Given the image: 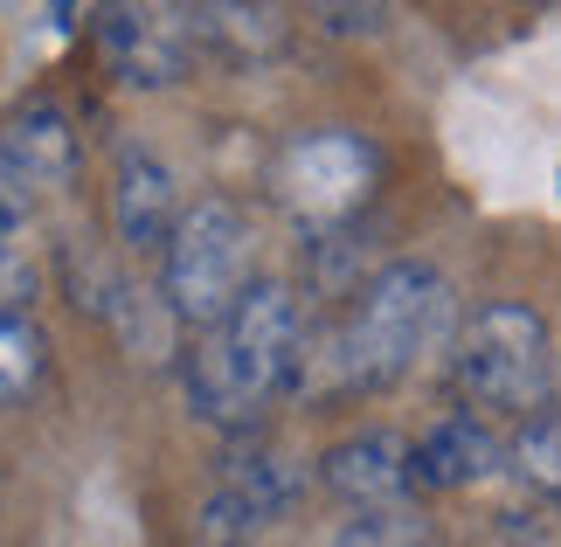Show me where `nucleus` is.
Masks as SVG:
<instances>
[{"label": "nucleus", "mask_w": 561, "mask_h": 547, "mask_svg": "<svg viewBox=\"0 0 561 547\" xmlns=\"http://www.w3.org/2000/svg\"><path fill=\"white\" fill-rule=\"evenodd\" d=\"M298 361H306V319H298L291 284L256 277L243 292V305L194 346L187 409L215 430H250L298 381Z\"/></svg>", "instance_id": "f257e3e1"}, {"label": "nucleus", "mask_w": 561, "mask_h": 547, "mask_svg": "<svg viewBox=\"0 0 561 547\" xmlns=\"http://www.w3.org/2000/svg\"><path fill=\"white\" fill-rule=\"evenodd\" d=\"M450 326V277L423 257H396L354 292L347 333H340V361L354 381H402Z\"/></svg>", "instance_id": "f03ea898"}, {"label": "nucleus", "mask_w": 561, "mask_h": 547, "mask_svg": "<svg viewBox=\"0 0 561 547\" xmlns=\"http://www.w3.org/2000/svg\"><path fill=\"white\" fill-rule=\"evenodd\" d=\"M450 381L458 396L485 415H541L554 381H561V361H554V340H548V319L520 298H485L479 312L458 326V346H450Z\"/></svg>", "instance_id": "7ed1b4c3"}, {"label": "nucleus", "mask_w": 561, "mask_h": 547, "mask_svg": "<svg viewBox=\"0 0 561 547\" xmlns=\"http://www.w3.org/2000/svg\"><path fill=\"white\" fill-rule=\"evenodd\" d=\"M250 284L256 277H250V223H243V208L222 202V194H202V202L181 215L174 243H167V257H160L167 312H174L181 326L215 333V326L243 305Z\"/></svg>", "instance_id": "20e7f679"}, {"label": "nucleus", "mask_w": 561, "mask_h": 547, "mask_svg": "<svg viewBox=\"0 0 561 547\" xmlns=\"http://www.w3.org/2000/svg\"><path fill=\"white\" fill-rule=\"evenodd\" d=\"M375 187H381V146L347 133V125H319V133L291 139L277 160V202L312 236L347 229L375 202Z\"/></svg>", "instance_id": "39448f33"}, {"label": "nucleus", "mask_w": 561, "mask_h": 547, "mask_svg": "<svg viewBox=\"0 0 561 547\" xmlns=\"http://www.w3.org/2000/svg\"><path fill=\"white\" fill-rule=\"evenodd\" d=\"M98 42H104V56H112L118 83H133V91L181 83L187 56L202 49V42H194V14H181V8H104Z\"/></svg>", "instance_id": "423d86ee"}, {"label": "nucleus", "mask_w": 561, "mask_h": 547, "mask_svg": "<svg viewBox=\"0 0 561 547\" xmlns=\"http://www.w3.org/2000/svg\"><path fill=\"white\" fill-rule=\"evenodd\" d=\"M319 478L354 513H402L416 492V444H402L396 430H354L319 457Z\"/></svg>", "instance_id": "0eeeda50"}, {"label": "nucleus", "mask_w": 561, "mask_h": 547, "mask_svg": "<svg viewBox=\"0 0 561 547\" xmlns=\"http://www.w3.org/2000/svg\"><path fill=\"white\" fill-rule=\"evenodd\" d=\"M0 173H8L28 202L70 181L77 173V125H70V112L49 104V98L21 104V112L0 125Z\"/></svg>", "instance_id": "6e6552de"}, {"label": "nucleus", "mask_w": 561, "mask_h": 547, "mask_svg": "<svg viewBox=\"0 0 561 547\" xmlns=\"http://www.w3.org/2000/svg\"><path fill=\"white\" fill-rule=\"evenodd\" d=\"M181 194H174V173L153 152H125L118 173H112V229L133 257H167L181 229Z\"/></svg>", "instance_id": "1a4fd4ad"}, {"label": "nucleus", "mask_w": 561, "mask_h": 547, "mask_svg": "<svg viewBox=\"0 0 561 547\" xmlns=\"http://www.w3.org/2000/svg\"><path fill=\"white\" fill-rule=\"evenodd\" d=\"M500 465H506V444L492 436L485 415H471V409L444 415V423H430L416 436V486L423 492H471Z\"/></svg>", "instance_id": "9d476101"}, {"label": "nucleus", "mask_w": 561, "mask_h": 547, "mask_svg": "<svg viewBox=\"0 0 561 547\" xmlns=\"http://www.w3.org/2000/svg\"><path fill=\"white\" fill-rule=\"evenodd\" d=\"M194 42L215 49L222 62H256L285 42V14L277 8H194Z\"/></svg>", "instance_id": "9b49d317"}, {"label": "nucleus", "mask_w": 561, "mask_h": 547, "mask_svg": "<svg viewBox=\"0 0 561 547\" xmlns=\"http://www.w3.org/2000/svg\"><path fill=\"white\" fill-rule=\"evenodd\" d=\"M506 471L520 478L534 499L561 506V409H541V415H527V423L513 430V444H506Z\"/></svg>", "instance_id": "f8f14e48"}, {"label": "nucleus", "mask_w": 561, "mask_h": 547, "mask_svg": "<svg viewBox=\"0 0 561 547\" xmlns=\"http://www.w3.org/2000/svg\"><path fill=\"white\" fill-rule=\"evenodd\" d=\"M215 486L236 492V499H243V506L271 527V520L298 499V471H291L277 451H243V457H229V465H222V478H215Z\"/></svg>", "instance_id": "ddd939ff"}, {"label": "nucleus", "mask_w": 561, "mask_h": 547, "mask_svg": "<svg viewBox=\"0 0 561 547\" xmlns=\"http://www.w3.org/2000/svg\"><path fill=\"white\" fill-rule=\"evenodd\" d=\"M42 375H49V340L35 333V319H0V409L28 402Z\"/></svg>", "instance_id": "4468645a"}, {"label": "nucleus", "mask_w": 561, "mask_h": 547, "mask_svg": "<svg viewBox=\"0 0 561 547\" xmlns=\"http://www.w3.org/2000/svg\"><path fill=\"white\" fill-rule=\"evenodd\" d=\"M333 547H437V534H430V520L402 506V513H354L333 534Z\"/></svg>", "instance_id": "2eb2a0df"}, {"label": "nucleus", "mask_w": 561, "mask_h": 547, "mask_svg": "<svg viewBox=\"0 0 561 547\" xmlns=\"http://www.w3.org/2000/svg\"><path fill=\"white\" fill-rule=\"evenodd\" d=\"M35 292H42V277L28 264V250L0 243V319H28L35 312Z\"/></svg>", "instance_id": "dca6fc26"}, {"label": "nucleus", "mask_w": 561, "mask_h": 547, "mask_svg": "<svg viewBox=\"0 0 561 547\" xmlns=\"http://www.w3.org/2000/svg\"><path fill=\"white\" fill-rule=\"evenodd\" d=\"M319 21H327L333 35H375L388 21V8H319Z\"/></svg>", "instance_id": "f3484780"}]
</instances>
